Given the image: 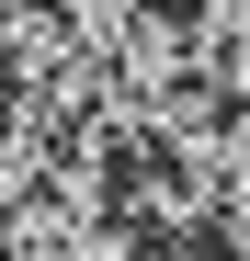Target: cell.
I'll return each mask as SVG.
<instances>
[{
  "mask_svg": "<svg viewBox=\"0 0 250 261\" xmlns=\"http://www.w3.org/2000/svg\"><path fill=\"white\" fill-rule=\"evenodd\" d=\"M103 12L114 0H0V91L103 114Z\"/></svg>",
  "mask_w": 250,
  "mask_h": 261,
  "instance_id": "1",
  "label": "cell"
},
{
  "mask_svg": "<svg viewBox=\"0 0 250 261\" xmlns=\"http://www.w3.org/2000/svg\"><path fill=\"white\" fill-rule=\"evenodd\" d=\"M205 227H216V250H228V261H250V170L216 193V216H205Z\"/></svg>",
  "mask_w": 250,
  "mask_h": 261,
  "instance_id": "2",
  "label": "cell"
},
{
  "mask_svg": "<svg viewBox=\"0 0 250 261\" xmlns=\"http://www.w3.org/2000/svg\"><path fill=\"white\" fill-rule=\"evenodd\" d=\"M137 261H228V250H216V239H205V227H171V239H148Z\"/></svg>",
  "mask_w": 250,
  "mask_h": 261,
  "instance_id": "3",
  "label": "cell"
}]
</instances>
